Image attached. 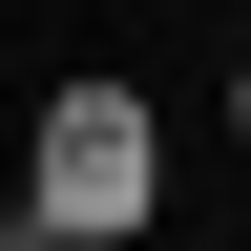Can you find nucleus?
I'll list each match as a JSON object with an SVG mask.
<instances>
[{
    "mask_svg": "<svg viewBox=\"0 0 251 251\" xmlns=\"http://www.w3.org/2000/svg\"><path fill=\"white\" fill-rule=\"evenodd\" d=\"M21 209H42L63 251L147 230V209H168V126H147V84H63V105H42V147H21Z\"/></svg>",
    "mask_w": 251,
    "mask_h": 251,
    "instance_id": "1",
    "label": "nucleus"
},
{
    "mask_svg": "<svg viewBox=\"0 0 251 251\" xmlns=\"http://www.w3.org/2000/svg\"><path fill=\"white\" fill-rule=\"evenodd\" d=\"M230 147H251V63H230Z\"/></svg>",
    "mask_w": 251,
    "mask_h": 251,
    "instance_id": "2",
    "label": "nucleus"
}]
</instances>
